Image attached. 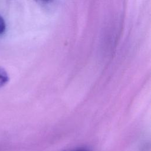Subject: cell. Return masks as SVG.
I'll list each match as a JSON object with an SVG mask.
<instances>
[{
    "label": "cell",
    "mask_w": 151,
    "mask_h": 151,
    "mask_svg": "<svg viewBox=\"0 0 151 151\" xmlns=\"http://www.w3.org/2000/svg\"><path fill=\"white\" fill-rule=\"evenodd\" d=\"M38 1H41V2H47V1H49V0H38Z\"/></svg>",
    "instance_id": "obj_4"
},
{
    "label": "cell",
    "mask_w": 151,
    "mask_h": 151,
    "mask_svg": "<svg viewBox=\"0 0 151 151\" xmlns=\"http://www.w3.org/2000/svg\"><path fill=\"white\" fill-rule=\"evenodd\" d=\"M9 77L6 70L0 67V88L4 86L9 81Z\"/></svg>",
    "instance_id": "obj_1"
},
{
    "label": "cell",
    "mask_w": 151,
    "mask_h": 151,
    "mask_svg": "<svg viewBox=\"0 0 151 151\" xmlns=\"http://www.w3.org/2000/svg\"><path fill=\"white\" fill-rule=\"evenodd\" d=\"M74 151H87V150L84 149H76Z\"/></svg>",
    "instance_id": "obj_3"
},
{
    "label": "cell",
    "mask_w": 151,
    "mask_h": 151,
    "mask_svg": "<svg viewBox=\"0 0 151 151\" xmlns=\"http://www.w3.org/2000/svg\"><path fill=\"white\" fill-rule=\"evenodd\" d=\"M6 29V24L3 17L0 15V35L3 34Z\"/></svg>",
    "instance_id": "obj_2"
}]
</instances>
